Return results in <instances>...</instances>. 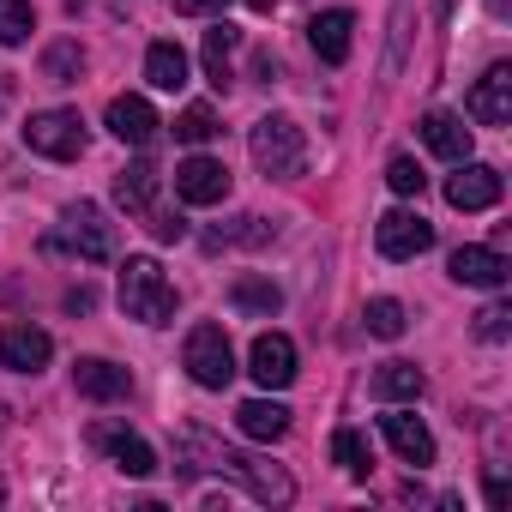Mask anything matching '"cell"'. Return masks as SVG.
<instances>
[{
	"instance_id": "cell-1",
	"label": "cell",
	"mask_w": 512,
	"mask_h": 512,
	"mask_svg": "<svg viewBox=\"0 0 512 512\" xmlns=\"http://www.w3.org/2000/svg\"><path fill=\"white\" fill-rule=\"evenodd\" d=\"M181 452H187L181 470H211L223 482H241L253 500H266V506H290L296 500V482H290L284 464H266V458H253V452H235V446H223L205 428H181Z\"/></svg>"
},
{
	"instance_id": "cell-2",
	"label": "cell",
	"mask_w": 512,
	"mask_h": 512,
	"mask_svg": "<svg viewBox=\"0 0 512 512\" xmlns=\"http://www.w3.org/2000/svg\"><path fill=\"white\" fill-rule=\"evenodd\" d=\"M121 308L139 326H169L175 320V284L163 278V266L151 260V253H133V260L121 266Z\"/></svg>"
},
{
	"instance_id": "cell-3",
	"label": "cell",
	"mask_w": 512,
	"mask_h": 512,
	"mask_svg": "<svg viewBox=\"0 0 512 512\" xmlns=\"http://www.w3.org/2000/svg\"><path fill=\"white\" fill-rule=\"evenodd\" d=\"M247 151H253V163H260V175H272V181H296V175L308 169V139H302V127H296L290 115L253 121Z\"/></svg>"
},
{
	"instance_id": "cell-4",
	"label": "cell",
	"mask_w": 512,
	"mask_h": 512,
	"mask_svg": "<svg viewBox=\"0 0 512 512\" xmlns=\"http://www.w3.org/2000/svg\"><path fill=\"white\" fill-rule=\"evenodd\" d=\"M181 368L193 374V386H205V392H223L229 380H235V350H229V332L223 326H193L187 332V344H181Z\"/></svg>"
},
{
	"instance_id": "cell-5",
	"label": "cell",
	"mask_w": 512,
	"mask_h": 512,
	"mask_svg": "<svg viewBox=\"0 0 512 512\" xmlns=\"http://www.w3.org/2000/svg\"><path fill=\"white\" fill-rule=\"evenodd\" d=\"M25 145H31L37 157H55V163H73V157H85V145H91V133H85V121H79V109H37V115L25 121Z\"/></svg>"
},
{
	"instance_id": "cell-6",
	"label": "cell",
	"mask_w": 512,
	"mask_h": 512,
	"mask_svg": "<svg viewBox=\"0 0 512 512\" xmlns=\"http://www.w3.org/2000/svg\"><path fill=\"white\" fill-rule=\"evenodd\" d=\"M61 241L79 253V260H115V223L103 217V205H91V199H79V205H67L61 211Z\"/></svg>"
},
{
	"instance_id": "cell-7",
	"label": "cell",
	"mask_w": 512,
	"mask_h": 512,
	"mask_svg": "<svg viewBox=\"0 0 512 512\" xmlns=\"http://www.w3.org/2000/svg\"><path fill=\"white\" fill-rule=\"evenodd\" d=\"M374 247L386 253V260H416V253H428V247H434V223H428L422 211L398 205V211H386V217H380Z\"/></svg>"
},
{
	"instance_id": "cell-8",
	"label": "cell",
	"mask_w": 512,
	"mask_h": 512,
	"mask_svg": "<svg viewBox=\"0 0 512 512\" xmlns=\"http://www.w3.org/2000/svg\"><path fill=\"white\" fill-rule=\"evenodd\" d=\"M500 193H506V181H500V169H488V163H458V175L446 181V205L452 211H494L500 205Z\"/></svg>"
},
{
	"instance_id": "cell-9",
	"label": "cell",
	"mask_w": 512,
	"mask_h": 512,
	"mask_svg": "<svg viewBox=\"0 0 512 512\" xmlns=\"http://www.w3.org/2000/svg\"><path fill=\"white\" fill-rule=\"evenodd\" d=\"M247 374L260 380L266 392H284L296 380V344L284 332H260V338H253V350H247Z\"/></svg>"
},
{
	"instance_id": "cell-10",
	"label": "cell",
	"mask_w": 512,
	"mask_h": 512,
	"mask_svg": "<svg viewBox=\"0 0 512 512\" xmlns=\"http://www.w3.org/2000/svg\"><path fill=\"white\" fill-rule=\"evenodd\" d=\"M229 163H217V157H187V163H175V193L187 199V205H223L229 199Z\"/></svg>"
},
{
	"instance_id": "cell-11",
	"label": "cell",
	"mask_w": 512,
	"mask_h": 512,
	"mask_svg": "<svg viewBox=\"0 0 512 512\" xmlns=\"http://www.w3.org/2000/svg\"><path fill=\"white\" fill-rule=\"evenodd\" d=\"M55 356V338L43 326H7L0 332V368H13V374H43Z\"/></svg>"
},
{
	"instance_id": "cell-12",
	"label": "cell",
	"mask_w": 512,
	"mask_h": 512,
	"mask_svg": "<svg viewBox=\"0 0 512 512\" xmlns=\"http://www.w3.org/2000/svg\"><path fill=\"white\" fill-rule=\"evenodd\" d=\"M308 43H314V55H320L326 67H344V61H350V43H356V13H350V7H326V13H314Z\"/></svg>"
},
{
	"instance_id": "cell-13",
	"label": "cell",
	"mask_w": 512,
	"mask_h": 512,
	"mask_svg": "<svg viewBox=\"0 0 512 512\" xmlns=\"http://www.w3.org/2000/svg\"><path fill=\"white\" fill-rule=\"evenodd\" d=\"M446 272H452V284H470V290H500L512 278L506 253H494V247H458L446 260Z\"/></svg>"
},
{
	"instance_id": "cell-14",
	"label": "cell",
	"mask_w": 512,
	"mask_h": 512,
	"mask_svg": "<svg viewBox=\"0 0 512 512\" xmlns=\"http://www.w3.org/2000/svg\"><path fill=\"white\" fill-rule=\"evenodd\" d=\"M470 121H482V127H506L512 121V67H488L482 79H476V91H470Z\"/></svg>"
},
{
	"instance_id": "cell-15",
	"label": "cell",
	"mask_w": 512,
	"mask_h": 512,
	"mask_svg": "<svg viewBox=\"0 0 512 512\" xmlns=\"http://www.w3.org/2000/svg\"><path fill=\"white\" fill-rule=\"evenodd\" d=\"M73 386H79V398H91V404H115V398L133 392V374L115 368V362H103V356H79V362H73Z\"/></svg>"
},
{
	"instance_id": "cell-16",
	"label": "cell",
	"mask_w": 512,
	"mask_h": 512,
	"mask_svg": "<svg viewBox=\"0 0 512 512\" xmlns=\"http://www.w3.org/2000/svg\"><path fill=\"white\" fill-rule=\"evenodd\" d=\"M380 434H386V446L404 458V464H434V434L422 428V416H404V410H392V416H380Z\"/></svg>"
},
{
	"instance_id": "cell-17",
	"label": "cell",
	"mask_w": 512,
	"mask_h": 512,
	"mask_svg": "<svg viewBox=\"0 0 512 512\" xmlns=\"http://www.w3.org/2000/svg\"><path fill=\"white\" fill-rule=\"evenodd\" d=\"M157 127H163V121H157V109H151L145 97H115V103H109V133H115L121 145H139V151H145V145L157 139Z\"/></svg>"
},
{
	"instance_id": "cell-18",
	"label": "cell",
	"mask_w": 512,
	"mask_h": 512,
	"mask_svg": "<svg viewBox=\"0 0 512 512\" xmlns=\"http://www.w3.org/2000/svg\"><path fill=\"white\" fill-rule=\"evenodd\" d=\"M422 145H428L434 157H446V163H464V157H470V127H464V115H452V109L422 115Z\"/></svg>"
},
{
	"instance_id": "cell-19",
	"label": "cell",
	"mask_w": 512,
	"mask_h": 512,
	"mask_svg": "<svg viewBox=\"0 0 512 512\" xmlns=\"http://www.w3.org/2000/svg\"><path fill=\"white\" fill-rule=\"evenodd\" d=\"M235 428H241L247 440H284V434H290V410H284L278 398H247V404L235 410Z\"/></svg>"
},
{
	"instance_id": "cell-20",
	"label": "cell",
	"mask_w": 512,
	"mask_h": 512,
	"mask_svg": "<svg viewBox=\"0 0 512 512\" xmlns=\"http://www.w3.org/2000/svg\"><path fill=\"white\" fill-rule=\"evenodd\" d=\"M115 205H121V211H139V217L157 205V163H151V157H139V163H127V169L115 175Z\"/></svg>"
},
{
	"instance_id": "cell-21",
	"label": "cell",
	"mask_w": 512,
	"mask_h": 512,
	"mask_svg": "<svg viewBox=\"0 0 512 512\" xmlns=\"http://www.w3.org/2000/svg\"><path fill=\"white\" fill-rule=\"evenodd\" d=\"M422 392H428V380H422L416 362H380L374 368V398L380 404H416Z\"/></svg>"
},
{
	"instance_id": "cell-22",
	"label": "cell",
	"mask_w": 512,
	"mask_h": 512,
	"mask_svg": "<svg viewBox=\"0 0 512 512\" xmlns=\"http://www.w3.org/2000/svg\"><path fill=\"white\" fill-rule=\"evenodd\" d=\"M91 440H97V446H103V452L127 470V476H151V470H157V452H151L139 434H127V428H97Z\"/></svg>"
},
{
	"instance_id": "cell-23",
	"label": "cell",
	"mask_w": 512,
	"mask_h": 512,
	"mask_svg": "<svg viewBox=\"0 0 512 512\" xmlns=\"http://www.w3.org/2000/svg\"><path fill=\"white\" fill-rule=\"evenodd\" d=\"M145 79L157 91H181L187 85V49L181 43H151L145 49Z\"/></svg>"
},
{
	"instance_id": "cell-24",
	"label": "cell",
	"mask_w": 512,
	"mask_h": 512,
	"mask_svg": "<svg viewBox=\"0 0 512 512\" xmlns=\"http://www.w3.org/2000/svg\"><path fill=\"white\" fill-rule=\"evenodd\" d=\"M229 302H235L241 314H260V320H272V314L284 308V290H278L272 278H235V290H229Z\"/></svg>"
},
{
	"instance_id": "cell-25",
	"label": "cell",
	"mask_w": 512,
	"mask_h": 512,
	"mask_svg": "<svg viewBox=\"0 0 512 512\" xmlns=\"http://www.w3.org/2000/svg\"><path fill=\"white\" fill-rule=\"evenodd\" d=\"M235 43H241V31H235V25H223V19L205 31V73H211V85H217V91H229V79H235V73H229Z\"/></svg>"
},
{
	"instance_id": "cell-26",
	"label": "cell",
	"mask_w": 512,
	"mask_h": 512,
	"mask_svg": "<svg viewBox=\"0 0 512 512\" xmlns=\"http://www.w3.org/2000/svg\"><path fill=\"white\" fill-rule=\"evenodd\" d=\"M362 326L374 332V338H404V326H410V314H404V302H392V296H374L368 308H362Z\"/></svg>"
},
{
	"instance_id": "cell-27",
	"label": "cell",
	"mask_w": 512,
	"mask_h": 512,
	"mask_svg": "<svg viewBox=\"0 0 512 512\" xmlns=\"http://www.w3.org/2000/svg\"><path fill=\"white\" fill-rule=\"evenodd\" d=\"M31 31H37L31 0H0V49H19Z\"/></svg>"
},
{
	"instance_id": "cell-28",
	"label": "cell",
	"mask_w": 512,
	"mask_h": 512,
	"mask_svg": "<svg viewBox=\"0 0 512 512\" xmlns=\"http://www.w3.org/2000/svg\"><path fill=\"white\" fill-rule=\"evenodd\" d=\"M79 73H85V49L79 43H55L43 55V79L49 85H79Z\"/></svg>"
},
{
	"instance_id": "cell-29",
	"label": "cell",
	"mask_w": 512,
	"mask_h": 512,
	"mask_svg": "<svg viewBox=\"0 0 512 512\" xmlns=\"http://www.w3.org/2000/svg\"><path fill=\"white\" fill-rule=\"evenodd\" d=\"M332 458H338V470H344V476H368V470H374L368 440H362L356 428H338V434H332Z\"/></svg>"
},
{
	"instance_id": "cell-30",
	"label": "cell",
	"mask_w": 512,
	"mask_h": 512,
	"mask_svg": "<svg viewBox=\"0 0 512 512\" xmlns=\"http://www.w3.org/2000/svg\"><path fill=\"white\" fill-rule=\"evenodd\" d=\"M223 127H217V115L205 109V103H193V109H181V121H175V139L181 145H205V139H217Z\"/></svg>"
},
{
	"instance_id": "cell-31",
	"label": "cell",
	"mask_w": 512,
	"mask_h": 512,
	"mask_svg": "<svg viewBox=\"0 0 512 512\" xmlns=\"http://www.w3.org/2000/svg\"><path fill=\"white\" fill-rule=\"evenodd\" d=\"M386 181H392V193H404V199H416V193L428 187V175H422L416 157H392V163H386Z\"/></svg>"
},
{
	"instance_id": "cell-32",
	"label": "cell",
	"mask_w": 512,
	"mask_h": 512,
	"mask_svg": "<svg viewBox=\"0 0 512 512\" xmlns=\"http://www.w3.org/2000/svg\"><path fill=\"white\" fill-rule=\"evenodd\" d=\"M506 332H512V308H506V302H488V308L476 314V338H488V344H500Z\"/></svg>"
},
{
	"instance_id": "cell-33",
	"label": "cell",
	"mask_w": 512,
	"mask_h": 512,
	"mask_svg": "<svg viewBox=\"0 0 512 512\" xmlns=\"http://www.w3.org/2000/svg\"><path fill=\"white\" fill-rule=\"evenodd\" d=\"M145 217H151V235H157V241H181V235H187V223H181L175 211H157V205H151Z\"/></svg>"
},
{
	"instance_id": "cell-34",
	"label": "cell",
	"mask_w": 512,
	"mask_h": 512,
	"mask_svg": "<svg viewBox=\"0 0 512 512\" xmlns=\"http://www.w3.org/2000/svg\"><path fill=\"white\" fill-rule=\"evenodd\" d=\"M223 7L229 0H175V13H187V19H223Z\"/></svg>"
},
{
	"instance_id": "cell-35",
	"label": "cell",
	"mask_w": 512,
	"mask_h": 512,
	"mask_svg": "<svg viewBox=\"0 0 512 512\" xmlns=\"http://www.w3.org/2000/svg\"><path fill=\"white\" fill-rule=\"evenodd\" d=\"M7 103H13V85H7V73H0V115H7Z\"/></svg>"
}]
</instances>
